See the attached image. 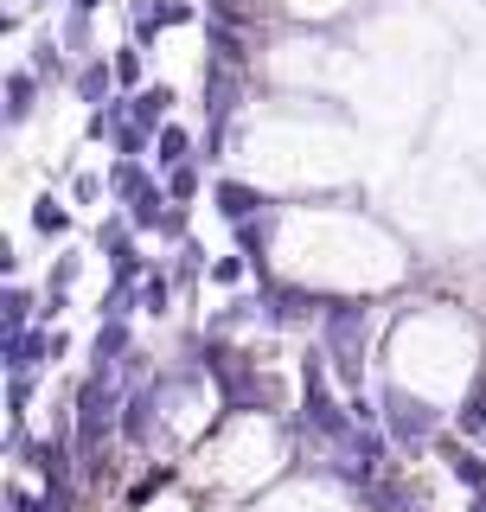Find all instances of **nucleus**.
I'll use <instances>...</instances> for the list:
<instances>
[{"instance_id":"f257e3e1","label":"nucleus","mask_w":486,"mask_h":512,"mask_svg":"<svg viewBox=\"0 0 486 512\" xmlns=\"http://www.w3.org/2000/svg\"><path fill=\"white\" fill-rule=\"evenodd\" d=\"M365 340H371V314L359 301H333L320 314V352L333 359L339 384H352V391H365Z\"/></svg>"},{"instance_id":"f03ea898","label":"nucleus","mask_w":486,"mask_h":512,"mask_svg":"<svg viewBox=\"0 0 486 512\" xmlns=\"http://www.w3.org/2000/svg\"><path fill=\"white\" fill-rule=\"evenodd\" d=\"M378 423H384V436H391L397 448H429V442H442V410L429 404V397H416V391H403V384H384V397H378Z\"/></svg>"},{"instance_id":"7ed1b4c3","label":"nucleus","mask_w":486,"mask_h":512,"mask_svg":"<svg viewBox=\"0 0 486 512\" xmlns=\"http://www.w3.org/2000/svg\"><path fill=\"white\" fill-rule=\"evenodd\" d=\"M39 365H52V327L7 333V378H32Z\"/></svg>"},{"instance_id":"20e7f679","label":"nucleus","mask_w":486,"mask_h":512,"mask_svg":"<svg viewBox=\"0 0 486 512\" xmlns=\"http://www.w3.org/2000/svg\"><path fill=\"white\" fill-rule=\"evenodd\" d=\"M212 205H218V218L224 224H250V218H263V192H256V186H243V180H218L212 186Z\"/></svg>"},{"instance_id":"39448f33","label":"nucleus","mask_w":486,"mask_h":512,"mask_svg":"<svg viewBox=\"0 0 486 512\" xmlns=\"http://www.w3.org/2000/svg\"><path fill=\"white\" fill-rule=\"evenodd\" d=\"M173 103H180V90H173V84H148V90L128 96V116L148 128V135H160V128L173 122Z\"/></svg>"},{"instance_id":"423d86ee","label":"nucleus","mask_w":486,"mask_h":512,"mask_svg":"<svg viewBox=\"0 0 486 512\" xmlns=\"http://www.w3.org/2000/svg\"><path fill=\"white\" fill-rule=\"evenodd\" d=\"M39 90H45V77L32 71V64L7 71V128H26V122H32V109H39Z\"/></svg>"},{"instance_id":"0eeeda50","label":"nucleus","mask_w":486,"mask_h":512,"mask_svg":"<svg viewBox=\"0 0 486 512\" xmlns=\"http://www.w3.org/2000/svg\"><path fill=\"white\" fill-rule=\"evenodd\" d=\"M135 237H141V231H135V218H128V212H109L103 224H96V250L109 256V269L128 263V256H141V250H135Z\"/></svg>"},{"instance_id":"6e6552de","label":"nucleus","mask_w":486,"mask_h":512,"mask_svg":"<svg viewBox=\"0 0 486 512\" xmlns=\"http://www.w3.org/2000/svg\"><path fill=\"white\" fill-rule=\"evenodd\" d=\"M442 461H448V474H455L467 493H486V455H480V448H467V442H442Z\"/></svg>"},{"instance_id":"1a4fd4ad","label":"nucleus","mask_w":486,"mask_h":512,"mask_svg":"<svg viewBox=\"0 0 486 512\" xmlns=\"http://www.w3.org/2000/svg\"><path fill=\"white\" fill-rule=\"evenodd\" d=\"M109 84H116V58H84V64L71 71V90L84 96V103H96V109H103Z\"/></svg>"},{"instance_id":"9d476101","label":"nucleus","mask_w":486,"mask_h":512,"mask_svg":"<svg viewBox=\"0 0 486 512\" xmlns=\"http://www.w3.org/2000/svg\"><path fill=\"white\" fill-rule=\"evenodd\" d=\"M160 180H148V167L141 160H116L109 167V199H122V205H135V199H148Z\"/></svg>"},{"instance_id":"9b49d317","label":"nucleus","mask_w":486,"mask_h":512,"mask_svg":"<svg viewBox=\"0 0 486 512\" xmlns=\"http://www.w3.org/2000/svg\"><path fill=\"white\" fill-rule=\"evenodd\" d=\"M39 308H45V295H32V288H7V308H0V327H7V333H26V327H39Z\"/></svg>"},{"instance_id":"f8f14e48","label":"nucleus","mask_w":486,"mask_h":512,"mask_svg":"<svg viewBox=\"0 0 486 512\" xmlns=\"http://www.w3.org/2000/svg\"><path fill=\"white\" fill-rule=\"evenodd\" d=\"M32 71H39L45 84H52V77H71V64H64V39H58V32H39V39H32Z\"/></svg>"},{"instance_id":"ddd939ff","label":"nucleus","mask_w":486,"mask_h":512,"mask_svg":"<svg viewBox=\"0 0 486 512\" xmlns=\"http://www.w3.org/2000/svg\"><path fill=\"white\" fill-rule=\"evenodd\" d=\"M96 13L84 7H64V20H58V39H64V52H77V58H90V39H96Z\"/></svg>"},{"instance_id":"4468645a","label":"nucleus","mask_w":486,"mask_h":512,"mask_svg":"<svg viewBox=\"0 0 486 512\" xmlns=\"http://www.w3.org/2000/svg\"><path fill=\"white\" fill-rule=\"evenodd\" d=\"M186 154H192V135H186L180 122H167V128H160V135H154V160H160V173L186 167Z\"/></svg>"},{"instance_id":"2eb2a0df","label":"nucleus","mask_w":486,"mask_h":512,"mask_svg":"<svg viewBox=\"0 0 486 512\" xmlns=\"http://www.w3.org/2000/svg\"><path fill=\"white\" fill-rule=\"evenodd\" d=\"M32 231H39V237H64V231H71V212H64L52 192H45V199H32Z\"/></svg>"},{"instance_id":"dca6fc26","label":"nucleus","mask_w":486,"mask_h":512,"mask_svg":"<svg viewBox=\"0 0 486 512\" xmlns=\"http://www.w3.org/2000/svg\"><path fill=\"white\" fill-rule=\"evenodd\" d=\"M173 308V276H167V269H148V282H141V314H167Z\"/></svg>"},{"instance_id":"f3484780","label":"nucleus","mask_w":486,"mask_h":512,"mask_svg":"<svg viewBox=\"0 0 486 512\" xmlns=\"http://www.w3.org/2000/svg\"><path fill=\"white\" fill-rule=\"evenodd\" d=\"M160 186H167V199H173V205H192V199H199V167L186 160V167H173Z\"/></svg>"},{"instance_id":"a211bd4d","label":"nucleus","mask_w":486,"mask_h":512,"mask_svg":"<svg viewBox=\"0 0 486 512\" xmlns=\"http://www.w3.org/2000/svg\"><path fill=\"white\" fill-rule=\"evenodd\" d=\"M141 71H148V64H141V45H122V52H116V84L122 90H148Z\"/></svg>"},{"instance_id":"6ab92c4d","label":"nucleus","mask_w":486,"mask_h":512,"mask_svg":"<svg viewBox=\"0 0 486 512\" xmlns=\"http://www.w3.org/2000/svg\"><path fill=\"white\" fill-rule=\"evenodd\" d=\"M77 269H84V256H77V250H64L58 263H52V276H45V295H64V288L77 282Z\"/></svg>"},{"instance_id":"aec40b11","label":"nucleus","mask_w":486,"mask_h":512,"mask_svg":"<svg viewBox=\"0 0 486 512\" xmlns=\"http://www.w3.org/2000/svg\"><path fill=\"white\" fill-rule=\"evenodd\" d=\"M243 276H256L250 256H218V263H212V282H218V288H237Z\"/></svg>"},{"instance_id":"412c9836","label":"nucleus","mask_w":486,"mask_h":512,"mask_svg":"<svg viewBox=\"0 0 486 512\" xmlns=\"http://www.w3.org/2000/svg\"><path fill=\"white\" fill-rule=\"evenodd\" d=\"M103 192H109V173H77V180H71V199L77 205H96Z\"/></svg>"},{"instance_id":"4be33fe9","label":"nucleus","mask_w":486,"mask_h":512,"mask_svg":"<svg viewBox=\"0 0 486 512\" xmlns=\"http://www.w3.org/2000/svg\"><path fill=\"white\" fill-rule=\"evenodd\" d=\"M186 224H192L186 205H167V218H160V237H167V244H186Z\"/></svg>"},{"instance_id":"5701e85b","label":"nucleus","mask_w":486,"mask_h":512,"mask_svg":"<svg viewBox=\"0 0 486 512\" xmlns=\"http://www.w3.org/2000/svg\"><path fill=\"white\" fill-rule=\"evenodd\" d=\"M192 20H199L192 0H160V26H192Z\"/></svg>"},{"instance_id":"b1692460","label":"nucleus","mask_w":486,"mask_h":512,"mask_svg":"<svg viewBox=\"0 0 486 512\" xmlns=\"http://www.w3.org/2000/svg\"><path fill=\"white\" fill-rule=\"evenodd\" d=\"M7 397H13V416L32 404V378H7Z\"/></svg>"},{"instance_id":"393cba45","label":"nucleus","mask_w":486,"mask_h":512,"mask_svg":"<svg viewBox=\"0 0 486 512\" xmlns=\"http://www.w3.org/2000/svg\"><path fill=\"white\" fill-rule=\"evenodd\" d=\"M71 7H84V13H103V7H109V0H71Z\"/></svg>"},{"instance_id":"a878e982","label":"nucleus","mask_w":486,"mask_h":512,"mask_svg":"<svg viewBox=\"0 0 486 512\" xmlns=\"http://www.w3.org/2000/svg\"><path fill=\"white\" fill-rule=\"evenodd\" d=\"M467 512H486V493H474V506H467Z\"/></svg>"}]
</instances>
